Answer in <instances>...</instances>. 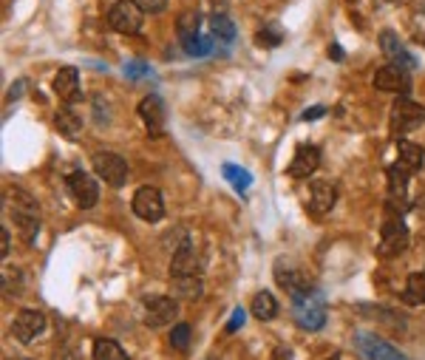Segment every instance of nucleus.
<instances>
[{"instance_id":"f257e3e1","label":"nucleus","mask_w":425,"mask_h":360,"mask_svg":"<svg viewBox=\"0 0 425 360\" xmlns=\"http://www.w3.org/2000/svg\"><path fill=\"white\" fill-rule=\"evenodd\" d=\"M292 315H295V323L307 332H318L326 323V301L318 289H307L292 298Z\"/></svg>"},{"instance_id":"f03ea898","label":"nucleus","mask_w":425,"mask_h":360,"mask_svg":"<svg viewBox=\"0 0 425 360\" xmlns=\"http://www.w3.org/2000/svg\"><path fill=\"white\" fill-rule=\"evenodd\" d=\"M108 23L119 35H139L145 23V9L136 0H116L108 12Z\"/></svg>"},{"instance_id":"7ed1b4c3","label":"nucleus","mask_w":425,"mask_h":360,"mask_svg":"<svg viewBox=\"0 0 425 360\" xmlns=\"http://www.w3.org/2000/svg\"><path fill=\"white\" fill-rule=\"evenodd\" d=\"M12 222L17 224L20 235L26 238L28 244L37 238V230H40V213H37V201L26 193H15V201H12Z\"/></svg>"},{"instance_id":"20e7f679","label":"nucleus","mask_w":425,"mask_h":360,"mask_svg":"<svg viewBox=\"0 0 425 360\" xmlns=\"http://www.w3.org/2000/svg\"><path fill=\"white\" fill-rule=\"evenodd\" d=\"M422 123H425V108L422 105H417L406 97H400L397 102H394V108H391V134L394 136H403Z\"/></svg>"},{"instance_id":"39448f33","label":"nucleus","mask_w":425,"mask_h":360,"mask_svg":"<svg viewBox=\"0 0 425 360\" xmlns=\"http://www.w3.org/2000/svg\"><path fill=\"white\" fill-rule=\"evenodd\" d=\"M94 170H97V176L102 179V182H108L111 188H123L125 185V179H128V162L119 156V154H114V151H100V154H94Z\"/></svg>"},{"instance_id":"423d86ee","label":"nucleus","mask_w":425,"mask_h":360,"mask_svg":"<svg viewBox=\"0 0 425 360\" xmlns=\"http://www.w3.org/2000/svg\"><path fill=\"white\" fill-rule=\"evenodd\" d=\"M131 210H134V216H139L142 222H159L162 216H165V199H162V193L156 190V188H139L136 193H134V199H131Z\"/></svg>"},{"instance_id":"0eeeda50","label":"nucleus","mask_w":425,"mask_h":360,"mask_svg":"<svg viewBox=\"0 0 425 360\" xmlns=\"http://www.w3.org/2000/svg\"><path fill=\"white\" fill-rule=\"evenodd\" d=\"M179 315V304L173 295H150L145 298V326L159 329L168 326Z\"/></svg>"},{"instance_id":"6e6552de","label":"nucleus","mask_w":425,"mask_h":360,"mask_svg":"<svg viewBox=\"0 0 425 360\" xmlns=\"http://www.w3.org/2000/svg\"><path fill=\"white\" fill-rule=\"evenodd\" d=\"M406 247H408V227L403 224V219H386L380 230V255L383 258L400 255Z\"/></svg>"},{"instance_id":"1a4fd4ad","label":"nucleus","mask_w":425,"mask_h":360,"mask_svg":"<svg viewBox=\"0 0 425 360\" xmlns=\"http://www.w3.org/2000/svg\"><path fill=\"white\" fill-rule=\"evenodd\" d=\"M354 343H357V349L363 352L366 360H411L400 349H394L388 341H383L377 335H369V332H360Z\"/></svg>"},{"instance_id":"9d476101","label":"nucleus","mask_w":425,"mask_h":360,"mask_svg":"<svg viewBox=\"0 0 425 360\" xmlns=\"http://www.w3.org/2000/svg\"><path fill=\"white\" fill-rule=\"evenodd\" d=\"M136 111H139V119H142V125L147 128L150 136H162L165 134V119H168V114H165V102L156 94H147L139 102Z\"/></svg>"},{"instance_id":"9b49d317","label":"nucleus","mask_w":425,"mask_h":360,"mask_svg":"<svg viewBox=\"0 0 425 360\" xmlns=\"http://www.w3.org/2000/svg\"><path fill=\"white\" fill-rule=\"evenodd\" d=\"M69 190H71V196H74L80 210H91L97 204V199H100V185L88 173H82V170H74L69 176Z\"/></svg>"},{"instance_id":"f8f14e48","label":"nucleus","mask_w":425,"mask_h":360,"mask_svg":"<svg viewBox=\"0 0 425 360\" xmlns=\"http://www.w3.org/2000/svg\"><path fill=\"white\" fill-rule=\"evenodd\" d=\"M43 329H46V315L40 309H23V312H17V318L12 323V335L20 343H32Z\"/></svg>"},{"instance_id":"ddd939ff","label":"nucleus","mask_w":425,"mask_h":360,"mask_svg":"<svg viewBox=\"0 0 425 360\" xmlns=\"http://www.w3.org/2000/svg\"><path fill=\"white\" fill-rule=\"evenodd\" d=\"M380 51L386 54V60L391 66H397V69H406V71H411V69H417V60L406 51V46H403V40L394 35V32H380Z\"/></svg>"},{"instance_id":"4468645a","label":"nucleus","mask_w":425,"mask_h":360,"mask_svg":"<svg viewBox=\"0 0 425 360\" xmlns=\"http://www.w3.org/2000/svg\"><path fill=\"white\" fill-rule=\"evenodd\" d=\"M374 88L377 91H388V94H408L411 88V80H408V71L406 69H397V66H383L377 74H374Z\"/></svg>"},{"instance_id":"2eb2a0df","label":"nucleus","mask_w":425,"mask_h":360,"mask_svg":"<svg viewBox=\"0 0 425 360\" xmlns=\"http://www.w3.org/2000/svg\"><path fill=\"white\" fill-rule=\"evenodd\" d=\"M318 165H320V151L318 147L315 145H300L295 151V156H292V162H289V176L292 179H307V176H312L318 170Z\"/></svg>"},{"instance_id":"dca6fc26","label":"nucleus","mask_w":425,"mask_h":360,"mask_svg":"<svg viewBox=\"0 0 425 360\" xmlns=\"http://www.w3.org/2000/svg\"><path fill=\"white\" fill-rule=\"evenodd\" d=\"M199 269H201V261H199V253L193 250V244L176 247V253H173V258H170V273H173V278L199 276Z\"/></svg>"},{"instance_id":"f3484780","label":"nucleus","mask_w":425,"mask_h":360,"mask_svg":"<svg viewBox=\"0 0 425 360\" xmlns=\"http://www.w3.org/2000/svg\"><path fill=\"white\" fill-rule=\"evenodd\" d=\"M335 201H338V188H335V182H329V179H318V182H312L309 210H312L315 216L329 213V210L335 207Z\"/></svg>"},{"instance_id":"a211bd4d","label":"nucleus","mask_w":425,"mask_h":360,"mask_svg":"<svg viewBox=\"0 0 425 360\" xmlns=\"http://www.w3.org/2000/svg\"><path fill=\"white\" fill-rule=\"evenodd\" d=\"M54 94L63 100V102H74V100H80V74H77V69H71V66H66V69H60L57 71V77H54Z\"/></svg>"},{"instance_id":"6ab92c4d","label":"nucleus","mask_w":425,"mask_h":360,"mask_svg":"<svg viewBox=\"0 0 425 360\" xmlns=\"http://www.w3.org/2000/svg\"><path fill=\"white\" fill-rule=\"evenodd\" d=\"M54 128L63 134V136H69V139H77L80 136V131H82V116L74 111V108H60L57 114H54Z\"/></svg>"},{"instance_id":"aec40b11","label":"nucleus","mask_w":425,"mask_h":360,"mask_svg":"<svg viewBox=\"0 0 425 360\" xmlns=\"http://www.w3.org/2000/svg\"><path fill=\"white\" fill-rule=\"evenodd\" d=\"M199 28H201V15H199V12H193V9L181 12V15L176 17V35H179L181 46L190 43L193 37H199Z\"/></svg>"},{"instance_id":"412c9836","label":"nucleus","mask_w":425,"mask_h":360,"mask_svg":"<svg viewBox=\"0 0 425 360\" xmlns=\"http://www.w3.org/2000/svg\"><path fill=\"white\" fill-rule=\"evenodd\" d=\"M397 151H400V159H397V165H400V168H406L408 173H417V170L422 168L425 151H422L419 145H414V142H406V139H400V142H397Z\"/></svg>"},{"instance_id":"4be33fe9","label":"nucleus","mask_w":425,"mask_h":360,"mask_svg":"<svg viewBox=\"0 0 425 360\" xmlns=\"http://www.w3.org/2000/svg\"><path fill=\"white\" fill-rule=\"evenodd\" d=\"M275 281H278V284H281V287L289 292V298H295V295H300V292L312 289V287H309V281H307V276L298 273V269H281V267H278Z\"/></svg>"},{"instance_id":"5701e85b","label":"nucleus","mask_w":425,"mask_h":360,"mask_svg":"<svg viewBox=\"0 0 425 360\" xmlns=\"http://www.w3.org/2000/svg\"><path fill=\"white\" fill-rule=\"evenodd\" d=\"M253 315L258 321H272V318L278 315V301H275V295H272L269 289H261L253 298Z\"/></svg>"},{"instance_id":"b1692460","label":"nucleus","mask_w":425,"mask_h":360,"mask_svg":"<svg viewBox=\"0 0 425 360\" xmlns=\"http://www.w3.org/2000/svg\"><path fill=\"white\" fill-rule=\"evenodd\" d=\"M210 35L216 40H221V43H233L238 32H235V23L227 15H212L210 17Z\"/></svg>"},{"instance_id":"393cba45","label":"nucleus","mask_w":425,"mask_h":360,"mask_svg":"<svg viewBox=\"0 0 425 360\" xmlns=\"http://www.w3.org/2000/svg\"><path fill=\"white\" fill-rule=\"evenodd\" d=\"M94 360H131V357L116 341L100 338V341H94Z\"/></svg>"},{"instance_id":"a878e982","label":"nucleus","mask_w":425,"mask_h":360,"mask_svg":"<svg viewBox=\"0 0 425 360\" xmlns=\"http://www.w3.org/2000/svg\"><path fill=\"white\" fill-rule=\"evenodd\" d=\"M173 292H176L179 298H188V301H196V298H201L204 287H201L199 276H181V278L173 281Z\"/></svg>"},{"instance_id":"bb28decb","label":"nucleus","mask_w":425,"mask_h":360,"mask_svg":"<svg viewBox=\"0 0 425 360\" xmlns=\"http://www.w3.org/2000/svg\"><path fill=\"white\" fill-rule=\"evenodd\" d=\"M406 301L408 304H425V269L411 273L406 281Z\"/></svg>"},{"instance_id":"cd10ccee","label":"nucleus","mask_w":425,"mask_h":360,"mask_svg":"<svg viewBox=\"0 0 425 360\" xmlns=\"http://www.w3.org/2000/svg\"><path fill=\"white\" fill-rule=\"evenodd\" d=\"M221 173H224V179H230V185H233L238 193H244V190L253 185V176H250L244 168H238V165H224Z\"/></svg>"},{"instance_id":"c85d7f7f","label":"nucleus","mask_w":425,"mask_h":360,"mask_svg":"<svg viewBox=\"0 0 425 360\" xmlns=\"http://www.w3.org/2000/svg\"><path fill=\"white\" fill-rule=\"evenodd\" d=\"M170 346L179 352H188L190 349V326L188 323H176L170 329Z\"/></svg>"},{"instance_id":"c756f323","label":"nucleus","mask_w":425,"mask_h":360,"mask_svg":"<svg viewBox=\"0 0 425 360\" xmlns=\"http://www.w3.org/2000/svg\"><path fill=\"white\" fill-rule=\"evenodd\" d=\"M185 51L190 54V57H204V54H210L212 51V46H210V40L207 37H193L190 43H185Z\"/></svg>"},{"instance_id":"7c9ffc66","label":"nucleus","mask_w":425,"mask_h":360,"mask_svg":"<svg viewBox=\"0 0 425 360\" xmlns=\"http://www.w3.org/2000/svg\"><path fill=\"white\" fill-rule=\"evenodd\" d=\"M255 43L264 46V48H275V46L281 43V35H278V32H272V28H264V32L255 35Z\"/></svg>"},{"instance_id":"2f4dec72","label":"nucleus","mask_w":425,"mask_h":360,"mask_svg":"<svg viewBox=\"0 0 425 360\" xmlns=\"http://www.w3.org/2000/svg\"><path fill=\"white\" fill-rule=\"evenodd\" d=\"M136 3L147 12V15H159V12H165V6H168V0H136Z\"/></svg>"},{"instance_id":"473e14b6","label":"nucleus","mask_w":425,"mask_h":360,"mask_svg":"<svg viewBox=\"0 0 425 360\" xmlns=\"http://www.w3.org/2000/svg\"><path fill=\"white\" fill-rule=\"evenodd\" d=\"M241 326H244V309L235 307L230 312V321H227V332H235V329H241Z\"/></svg>"},{"instance_id":"72a5a7b5","label":"nucleus","mask_w":425,"mask_h":360,"mask_svg":"<svg viewBox=\"0 0 425 360\" xmlns=\"http://www.w3.org/2000/svg\"><path fill=\"white\" fill-rule=\"evenodd\" d=\"M125 74H128L131 80H139V77H147V69H145L142 63H128V66H125Z\"/></svg>"},{"instance_id":"f704fd0d","label":"nucleus","mask_w":425,"mask_h":360,"mask_svg":"<svg viewBox=\"0 0 425 360\" xmlns=\"http://www.w3.org/2000/svg\"><path fill=\"white\" fill-rule=\"evenodd\" d=\"M54 360H82V357H80V352H77V349H71V346H63V349H57Z\"/></svg>"},{"instance_id":"c9c22d12","label":"nucleus","mask_w":425,"mask_h":360,"mask_svg":"<svg viewBox=\"0 0 425 360\" xmlns=\"http://www.w3.org/2000/svg\"><path fill=\"white\" fill-rule=\"evenodd\" d=\"M323 114H326V108H323V105H315V108H307V111H303L300 119H303V123H312V119H320Z\"/></svg>"},{"instance_id":"e433bc0d","label":"nucleus","mask_w":425,"mask_h":360,"mask_svg":"<svg viewBox=\"0 0 425 360\" xmlns=\"http://www.w3.org/2000/svg\"><path fill=\"white\" fill-rule=\"evenodd\" d=\"M0 255H9V230L3 227V230H0Z\"/></svg>"},{"instance_id":"4c0bfd02","label":"nucleus","mask_w":425,"mask_h":360,"mask_svg":"<svg viewBox=\"0 0 425 360\" xmlns=\"http://www.w3.org/2000/svg\"><path fill=\"white\" fill-rule=\"evenodd\" d=\"M269 360H292V352L289 349H284V346H278L275 352H272V357Z\"/></svg>"},{"instance_id":"58836bf2","label":"nucleus","mask_w":425,"mask_h":360,"mask_svg":"<svg viewBox=\"0 0 425 360\" xmlns=\"http://www.w3.org/2000/svg\"><path fill=\"white\" fill-rule=\"evenodd\" d=\"M23 85H26L23 80H20V82H15V88H12V94H9L12 100H17V97H20V91H23Z\"/></svg>"},{"instance_id":"ea45409f","label":"nucleus","mask_w":425,"mask_h":360,"mask_svg":"<svg viewBox=\"0 0 425 360\" xmlns=\"http://www.w3.org/2000/svg\"><path fill=\"white\" fill-rule=\"evenodd\" d=\"M326 360H341V354H332V357H326Z\"/></svg>"}]
</instances>
